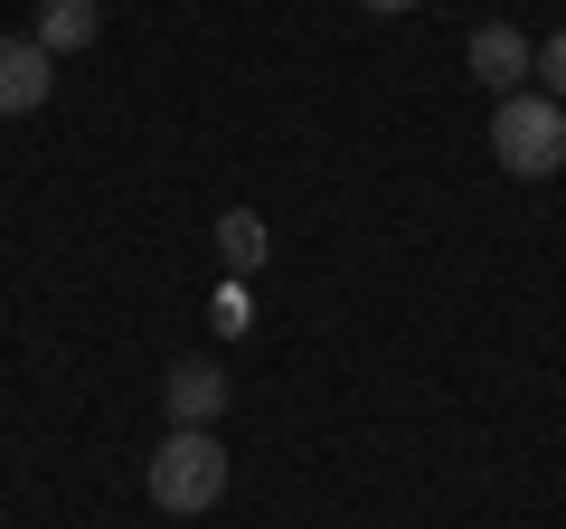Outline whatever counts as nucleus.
<instances>
[{"mask_svg":"<svg viewBox=\"0 0 566 529\" xmlns=\"http://www.w3.org/2000/svg\"><path fill=\"white\" fill-rule=\"evenodd\" d=\"M491 152H501L510 180H547V170H566V104L547 95H501V114H491Z\"/></svg>","mask_w":566,"mask_h":529,"instance_id":"nucleus-1","label":"nucleus"},{"mask_svg":"<svg viewBox=\"0 0 566 529\" xmlns=\"http://www.w3.org/2000/svg\"><path fill=\"white\" fill-rule=\"evenodd\" d=\"M151 501L180 510V520L227 501V454H218V435H208V426H180L161 454H151Z\"/></svg>","mask_w":566,"mask_h":529,"instance_id":"nucleus-2","label":"nucleus"},{"mask_svg":"<svg viewBox=\"0 0 566 529\" xmlns=\"http://www.w3.org/2000/svg\"><path fill=\"white\" fill-rule=\"evenodd\" d=\"M57 95V58L39 39H0V114H39Z\"/></svg>","mask_w":566,"mask_h":529,"instance_id":"nucleus-3","label":"nucleus"},{"mask_svg":"<svg viewBox=\"0 0 566 529\" xmlns=\"http://www.w3.org/2000/svg\"><path fill=\"white\" fill-rule=\"evenodd\" d=\"M463 58H472V76H482L491 95H520V76L538 66V48H528V39H520L510 20H482V29H472V48H463Z\"/></svg>","mask_w":566,"mask_h":529,"instance_id":"nucleus-4","label":"nucleus"},{"mask_svg":"<svg viewBox=\"0 0 566 529\" xmlns=\"http://www.w3.org/2000/svg\"><path fill=\"white\" fill-rule=\"evenodd\" d=\"M161 397H170V426H218V407H227V378H218L208 360H180Z\"/></svg>","mask_w":566,"mask_h":529,"instance_id":"nucleus-5","label":"nucleus"},{"mask_svg":"<svg viewBox=\"0 0 566 529\" xmlns=\"http://www.w3.org/2000/svg\"><path fill=\"white\" fill-rule=\"evenodd\" d=\"M95 29H104L95 0H39V29H29V39H39L48 58H76V48H95Z\"/></svg>","mask_w":566,"mask_h":529,"instance_id":"nucleus-6","label":"nucleus"},{"mask_svg":"<svg viewBox=\"0 0 566 529\" xmlns=\"http://www.w3.org/2000/svg\"><path fill=\"white\" fill-rule=\"evenodd\" d=\"M218 246H227V264H264V218H255V208H227Z\"/></svg>","mask_w":566,"mask_h":529,"instance_id":"nucleus-7","label":"nucleus"},{"mask_svg":"<svg viewBox=\"0 0 566 529\" xmlns=\"http://www.w3.org/2000/svg\"><path fill=\"white\" fill-rule=\"evenodd\" d=\"M538 76H547V104H566V29L538 48Z\"/></svg>","mask_w":566,"mask_h":529,"instance_id":"nucleus-8","label":"nucleus"},{"mask_svg":"<svg viewBox=\"0 0 566 529\" xmlns=\"http://www.w3.org/2000/svg\"><path fill=\"white\" fill-rule=\"evenodd\" d=\"M368 10H387V20H397V10H416V0H368Z\"/></svg>","mask_w":566,"mask_h":529,"instance_id":"nucleus-9","label":"nucleus"}]
</instances>
